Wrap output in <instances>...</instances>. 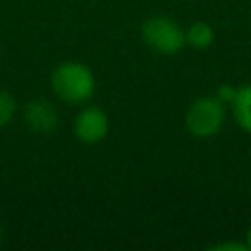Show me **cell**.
<instances>
[{"label":"cell","mask_w":251,"mask_h":251,"mask_svg":"<svg viewBox=\"0 0 251 251\" xmlns=\"http://www.w3.org/2000/svg\"><path fill=\"white\" fill-rule=\"evenodd\" d=\"M184 35H186V43L190 47H194V49H208L216 39L214 27L210 24H206V22H194L184 31Z\"/></svg>","instance_id":"7"},{"label":"cell","mask_w":251,"mask_h":251,"mask_svg":"<svg viewBox=\"0 0 251 251\" xmlns=\"http://www.w3.org/2000/svg\"><path fill=\"white\" fill-rule=\"evenodd\" d=\"M16 114V100L10 92L0 90V129L10 124V120Z\"/></svg>","instance_id":"8"},{"label":"cell","mask_w":251,"mask_h":251,"mask_svg":"<svg viewBox=\"0 0 251 251\" xmlns=\"http://www.w3.org/2000/svg\"><path fill=\"white\" fill-rule=\"evenodd\" d=\"M24 122L35 133H51L57 127L59 116L51 102L37 98L24 106Z\"/></svg>","instance_id":"5"},{"label":"cell","mask_w":251,"mask_h":251,"mask_svg":"<svg viewBox=\"0 0 251 251\" xmlns=\"http://www.w3.org/2000/svg\"><path fill=\"white\" fill-rule=\"evenodd\" d=\"M0 241H2V231H0Z\"/></svg>","instance_id":"12"},{"label":"cell","mask_w":251,"mask_h":251,"mask_svg":"<svg viewBox=\"0 0 251 251\" xmlns=\"http://www.w3.org/2000/svg\"><path fill=\"white\" fill-rule=\"evenodd\" d=\"M247 249H251V226H249V229H247Z\"/></svg>","instance_id":"11"},{"label":"cell","mask_w":251,"mask_h":251,"mask_svg":"<svg viewBox=\"0 0 251 251\" xmlns=\"http://www.w3.org/2000/svg\"><path fill=\"white\" fill-rule=\"evenodd\" d=\"M224 120V102L216 96H200L190 104L184 116V126L194 137H212L222 129Z\"/></svg>","instance_id":"3"},{"label":"cell","mask_w":251,"mask_h":251,"mask_svg":"<svg viewBox=\"0 0 251 251\" xmlns=\"http://www.w3.org/2000/svg\"><path fill=\"white\" fill-rule=\"evenodd\" d=\"M51 88L63 102L82 104L94 94V73L80 61H65L53 69Z\"/></svg>","instance_id":"1"},{"label":"cell","mask_w":251,"mask_h":251,"mask_svg":"<svg viewBox=\"0 0 251 251\" xmlns=\"http://www.w3.org/2000/svg\"><path fill=\"white\" fill-rule=\"evenodd\" d=\"M110 129V120L106 112L98 106H88L80 110L73 120V133L78 141L86 145L100 143Z\"/></svg>","instance_id":"4"},{"label":"cell","mask_w":251,"mask_h":251,"mask_svg":"<svg viewBox=\"0 0 251 251\" xmlns=\"http://www.w3.org/2000/svg\"><path fill=\"white\" fill-rule=\"evenodd\" d=\"M235 90H237V88H233V86L222 84V86L218 88V92H216V94H218L216 98H218L220 102H229V104H231V100H233V96H235Z\"/></svg>","instance_id":"9"},{"label":"cell","mask_w":251,"mask_h":251,"mask_svg":"<svg viewBox=\"0 0 251 251\" xmlns=\"http://www.w3.org/2000/svg\"><path fill=\"white\" fill-rule=\"evenodd\" d=\"M143 41L157 53L176 55L186 45L184 29L167 16H151L141 25Z\"/></svg>","instance_id":"2"},{"label":"cell","mask_w":251,"mask_h":251,"mask_svg":"<svg viewBox=\"0 0 251 251\" xmlns=\"http://www.w3.org/2000/svg\"><path fill=\"white\" fill-rule=\"evenodd\" d=\"M212 249H216V251H227V249H231V251H247V243L227 241V243H218V245H214Z\"/></svg>","instance_id":"10"},{"label":"cell","mask_w":251,"mask_h":251,"mask_svg":"<svg viewBox=\"0 0 251 251\" xmlns=\"http://www.w3.org/2000/svg\"><path fill=\"white\" fill-rule=\"evenodd\" d=\"M231 108H233V118H235L237 126L243 131L251 133V84L239 86L235 90Z\"/></svg>","instance_id":"6"}]
</instances>
